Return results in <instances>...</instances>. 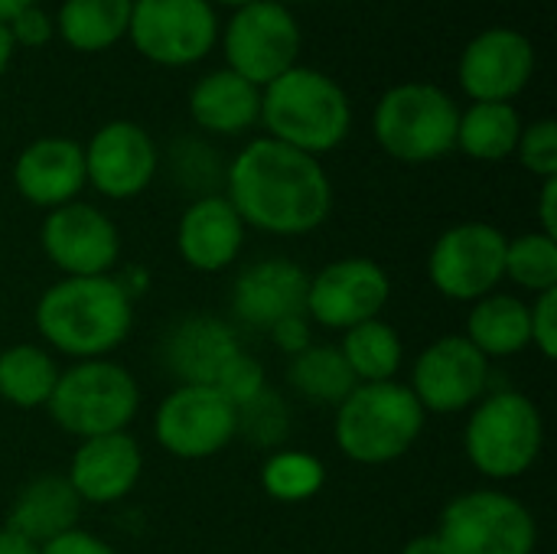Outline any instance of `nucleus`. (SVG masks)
I'll list each match as a JSON object with an SVG mask.
<instances>
[{"label":"nucleus","mask_w":557,"mask_h":554,"mask_svg":"<svg viewBox=\"0 0 557 554\" xmlns=\"http://www.w3.org/2000/svg\"><path fill=\"white\" fill-rule=\"evenodd\" d=\"M225 199L245 229L300 238L330 219L333 183L317 157L271 137H255L225 170Z\"/></svg>","instance_id":"nucleus-1"},{"label":"nucleus","mask_w":557,"mask_h":554,"mask_svg":"<svg viewBox=\"0 0 557 554\" xmlns=\"http://www.w3.org/2000/svg\"><path fill=\"white\" fill-rule=\"evenodd\" d=\"M33 320L55 353L75 362L108 359L134 330V297L114 274L59 278L39 294Z\"/></svg>","instance_id":"nucleus-2"},{"label":"nucleus","mask_w":557,"mask_h":554,"mask_svg":"<svg viewBox=\"0 0 557 554\" xmlns=\"http://www.w3.org/2000/svg\"><path fill=\"white\" fill-rule=\"evenodd\" d=\"M258 124L268 131L264 137L320 160L349 137L352 101L333 75L313 65H294L261 88Z\"/></svg>","instance_id":"nucleus-3"},{"label":"nucleus","mask_w":557,"mask_h":554,"mask_svg":"<svg viewBox=\"0 0 557 554\" xmlns=\"http://www.w3.org/2000/svg\"><path fill=\"white\" fill-rule=\"evenodd\" d=\"M428 424L414 392L392 382H359L339 405L333 438L343 457L362 467H382L401 460Z\"/></svg>","instance_id":"nucleus-4"},{"label":"nucleus","mask_w":557,"mask_h":554,"mask_svg":"<svg viewBox=\"0 0 557 554\" xmlns=\"http://www.w3.org/2000/svg\"><path fill=\"white\" fill-rule=\"evenodd\" d=\"M545 447V418L539 405L516 392H486L467 418L463 451L476 473L493 483H509L525 477Z\"/></svg>","instance_id":"nucleus-5"},{"label":"nucleus","mask_w":557,"mask_h":554,"mask_svg":"<svg viewBox=\"0 0 557 554\" xmlns=\"http://www.w3.org/2000/svg\"><path fill=\"white\" fill-rule=\"evenodd\" d=\"M460 104L434 82H398L372 111L375 144L398 163L421 167L447 157L457 144Z\"/></svg>","instance_id":"nucleus-6"},{"label":"nucleus","mask_w":557,"mask_h":554,"mask_svg":"<svg viewBox=\"0 0 557 554\" xmlns=\"http://www.w3.org/2000/svg\"><path fill=\"white\" fill-rule=\"evenodd\" d=\"M46 411L55 428L78 441L117 434L127 431L140 411V385L131 369L111 359L72 362L59 372Z\"/></svg>","instance_id":"nucleus-7"},{"label":"nucleus","mask_w":557,"mask_h":554,"mask_svg":"<svg viewBox=\"0 0 557 554\" xmlns=\"http://www.w3.org/2000/svg\"><path fill=\"white\" fill-rule=\"evenodd\" d=\"M304 33L297 16L281 0H255L232 10L219 26V49L225 69L264 88L294 65H300Z\"/></svg>","instance_id":"nucleus-8"},{"label":"nucleus","mask_w":557,"mask_h":554,"mask_svg":"<svg viewBox=\"0 0 557 554\" xmlns=\"http://www.w3.org/2000/svg\"><path fill=\"white\" fill-rule=\"evenodd\" d=\"M450 554H535L539 522L532 509L503 490H470L454 496L437 522Z\"/></svg>","instance_id":"nucleus-9"},{"label":"nucleus","mask_w":557,"mask_h":554,"mask_svg":"<svg viewBox=\"0 0 557 554\" xmlns=\"http://www.w3.org/2000/svg\"><path fill=\"white\" fill-rule=\"evenodd\" d=\"M219 26L209 0H134L127 42L150 65L189 69L219 46Z\"/></svg>","instance_id":"nucleus-10"},{"label":"nucleus","mask_w":557,"mask_h":554,"mask_svg":"<svg viewBox=\"0 0 557 554\" xmlns=\"http://www.w3.org/2000/svg\"><path fill=\"white\" fill-rule=\"evenodd\" d=\"M506 235L490 222H457L444 229L428 255L434 291L454 304H476L506 281Z\"/></svg>","instance_id":"nucleus-11"},{"label":"nucleus","mask_w":557,"mask_h":554,"mask_svg":"<svg viewBox=\"0 0 557 554\" xmlns=\"http://www.w3.org/2000/svg\"><path fill=\"white\" fill-rule=\"evenodd\" d=\"M153 438L176 460H209L238 438V408L212 385H176L157 405Z\"/></svg>","instance_id":"nucleus-12"},{"label":"nucleus","mask_w":557,"mask_h":554,"mask_svg":"<svg viewBox=\"0 0 557 554\" xmlns=\"http://www.w3.org/2000/svg\"><path fill=\"white\" fill-rule=\"evenodd\" d=\"M39 245L62 278L114 274L121 258V232L108 212L91 202H65L49 209L39 225Z\"/></svg>","instance_id":"nucleus-13"},{"label":"nucleus","mask_w":557,"mask_h":554,"mask_svg":"<svg viewBox=\"0 0 557 554\" xmlns=\"http://www.w3.org/2000/svg\"><path fill=\"white\" fill-rule=\"evenodd\" d=\"M535 42L516 26L480 29L457 59V85L470 101L512 104L535 78Z\"/></svg>","instance_id":"nucleus-14"},{"label":"nucleus","mask_w":557,"mask_h":554,"mask_svg":"<svg viewBox=\"0 0 557 554\" xmlns=\"http://www.w3.org/2000/svg\"><path fill=\"white\" fill-rule=\"evenodd\" d=\"M392 297L388 271L372 258H339L307 281V320L326 330H352L382 317Z\"/></svg>","instance_id":"nucleus-15"},{"label":"nucleus","mask_w":557,"mask_h":554,"mask_svg":"<svg viewBox=\"0 0 557 554\" xmlns=\"http://www.w3.org/2000/svg\"><path fill=\"white\" fill-rule=\"evenodd\" d=\"M408 389L424 415L470 411L490 392V359L463 333L441 336L414 359Z\"/></svg>","instance_id":"nucleus-16"},{"label":"nucleus","mask_w":557,"mask_h":554,"mask_svg":"<svg viewBox=\"0 0 557 554\" xmlns=\"http://www.w3.org/2000/svg\"><path fill=\"white\" fill-rule=\"evenodd\" d=\"M82 150L88 186L114 202L140 196L160 170L157 140L131 118L104 121L88 144H82Z\"/></svg>","instance_id":"nucleus-17"},{"label":"nucleus","mask_w":557,"mask_h":554,"mask_svg":"<svg viewBox=\"0 0 557 554\" xmlns=\"http://www.w3.org/2000/svg\"><path fill=\"white\" fill-rule=\"evenodd\" d=\"M144 473V451L127 434L88 438L75 447L65 480L72 483L82 506H114L134 493Z\"/></svg>","instance_id":"nucleus-18"},{"label":"nucleus","mask_w":557,"mask_h":554,"mask_svg":"<svg viewBox=\"0 0 557 554\" xmlns=\"http://www.w3.org/2000/svg\"><path fill=\"white\" fill-rule=\"evenodd\" d=\"M310 274L290 258H261L232 284V313L251 330H271L287 317L307 313Z\"/></svg>","instance_id":"nucleus-19"},{"label":"nucleus","mask_w":557,"mask_h":554,"mask_svg":"<svg viewBox=\"0 0 557 554\" xmlns=\"http://www.w3.org/2000/svg\"><path fill=\"white\" fill-rule=\"evenodd\" d=\"M242 349L238 330L212 313L176 320L160 343L163 369L176 379V385H215L222 369Z\"/></svg>","instance_id":"nucleus-20"},{"label":"nucleus","mask_w":557,"mask_h":554,"mask_svg":"<svg viewBox=\"0 0 557 554\" xmlns=\"http://www.w3.org/2000/svg\"><path fill=\"white\" fill-rule=\"evenodd\" d=\"M13 186L36 209H59L75 202L88 186L85 180V150L72 137H36L13 160Z\"/></svg>","instance_id":"nucleus-21"},{"label":"nucleus","mask_w":557,"mask_h":554,"mask_svg":"<svg viewBox=\"0 0 557 554\" xmlns=\"http://www.w3.org/2000/svg\"><path fill=\"white\" fill-rule=\"evenodd\" d=\"M245 248V222L225 193L196 196L176 222V251L186 268L219 274L238 261Z\"/></svg>","instance_id":"nucleus-22"},{"label":"nucleus","mask_w":557,"mask_h":554,"mask_svg":"<svg viewBox=\"0 0 557 554\" xmlns=\"http://www.w3.org/2000/svg\"><path fill=\"white\" fill-rule=\"evenodd\" d=\"M186 108L199 131L238 137L261 121V88L222 65L193 82Z\"/></svg>","instance_id":"nucleus-23"},{"label":"nucleus","mask_w":557,"mask_h":554,"mask_svg":"<svg viewBox=\"0 0 557 554\" xmlns=\"http://www.w3.org/2000/svg\"><path fill=\"white\" fill-rule=\"evenodd\" d=\"M78 519H82V500L75 496L65 473H42V477H33L13 496L3 529H10L13 535L39 549L78 529Z\"/></svg>","instance_id":"nucleus-24"},{"label":"nucleus","mask_w":557,"mask_h":554,"mask_svg":"<svg viewBox=\"0 0 557 554\" xmlns=\"http://www.w3.org/2000/svg\"><path fill=\"white\" fill-rule=\"evenodd\" d=\"M134 0H62L55 16V36L82 52L98 56L127 39Z\"/></svg>","instance_id":"nucleus-25"},{"label":"nucleus","mask_w":557,"mask_h":554,"mask_svg":"<svg viewBox=\"0 0 557 554\" xmlns=\"http://www.w3.org/2000/svg\"><path fill=\"white\" fill-rule=\"evenodd\" d=\"M486 359H509L532 346L529 333V304L516 294L493 291L476 300L467 313L463 333Z\"/></svg>","instance_id":"nucleus-26"},{"label":"nucleus","mask_w":557,"mask_h":554,"mask_svg":"<svg viewBox=\"0 0 557 554\" xmlns=\"http://www.w3.org/2000/svg\"><path fill=\"white\" fill-rule=\"evenodd\" d=\"M522 124L525 121H522L516 104L470 101V108H460L454 150H460V153H467L470 160H480V163L509 160V157H516Z\"/></svg>","instance_id":"nucleus-27"},{"label":"nucleus","mask_w":557,"mask_h":554,"mask_svg":"<svg viewBox=\"0 0 557 554\" xmlns=\"http://www.w3.org/2000/svg\"><path fill=\"white\" fill-rule=\"evenodd\" d=\"M59 362L36 343H16L0 353V398L20 411L46 408L59 382Z\"/></svg>","instance_id":"nucleus-28"},{"label":"nucleus","mask_w":557,"mask_h":554,"mask_svg":"<svg viewBox=\"0 0 557 554\" xmlns=\"http://www.w3.org/2000/svg\"><path fill=\"white\" fill-rule=\"evenodd\" d=\"M339 353L356 382H392L405 359L401 333L382 317L366 320L343 333Z\"/></svg>","instance_id":"nucleus-29"},{"label":"nucleus","mask_w":557,"mask_h":554,"mask_svg":"<svg viewBox=\"0 0 557 554\" xmlns=\"http://www.w3.org/2000/svg\"><path fill=\"white\" fill-rule=\"evenodd\" d=\"M287 382L290 389L310 402V405H330L336 408L359 382L352 379L339 346H307L304 353L290 356L287 366Z\"/></svg>","instance_id":"nucleus-30"},{"label":"nucleus","mask_w":557,"mask_h":554,"mask_svg":"<svg viewBox=\"0 0 557 554\" xmlns=\"http://www.w3.org/2000/svg\"><path fill=\"white\" fill-rule=\"evenodd\" d=\"M323 483H326V470L307 451H294V447L271 451V457L261 467V487L277 503H307L323 490Z\"/></svg>","instance_id":"nucleus-31"},{"label":"nucleus","mask_w":557,"mask_h":554,"mask_svg":"<svg viewBox=\"0 0 557 554\" xmlns=\"http://www.w3.org/2000/svg\"><path fill=\"white\" fill-rule=\"evenodd\" d=\"M506 281L522 291L545 294L557 287V238L545 232H525L506 242Z\"/></svg>","instance_id":"nucleus-32"},{"label":"nucleus","mask_w":557,"mask_h":554,"mask_svg":"<svg viewBox=\"0 0 557 554\" xmlns=\"http://www.w3.org/2000/svg\"><path fill=\"white\" fill-rule=\"evenodd\" d=\"M287 434H290V408L274 389H264L258 398L238 408V438L251 441L255 447L281 451Z\"/></svg>","instance_id":"nucleus-33"},{"label":"nucleus","mask_w":557,"mask_h":554,"mask_svg":"<svg viewBox=\"0 0 557 554\" xmlns=\"http://www.w3.org/2000/svg\"><path fill=\"white\" fill-rule=\"evenodd\" d=\"M516 157L519 163L539 176V180H552L557 176V124L552 118H539L532 124H522L519 144H516Z\"/></svg>","instance_id":"nucleus-34"},{"label":"nucleus","mask_w":557,"mask_h":554,"mask_svg":"<svg viewBox=\"0 0 557 554\" xmlns=\"http://www.w3.org/2000/svg\"><path fill=\"white\" fill-rule=\"evenodd\" d=\"M212 389L222 392L235 408H242V405H248L251 398H258V395L268 389V376H264V366H261L251 353L242 349V353L222 369V376L215 379Z\"/></svg>","instance_id":"nucleus-35"},{"label":"nucleus","mask_w":557,"mask_h":554,"mask_svg":"<svg viewBox=\"0 0 557 554\" xmlns=\"http://www.w3.org/2000/svg\"><path fill=\"white\" fill-rule=\"evenodd\" d=\"M7 29H10V39L16 49H42L55 39V16L49 10H42L39 3H33L26 10H20L7 23Z\"/></svg>","instance_id":"nucleus-36"},{"label":"nucleus","mask_w":557,"mask_h":554,"mask_svg":"<svg viewBox=\"0 0 557 554\" xmlns=\"http://www.w3.org/2000/svg\"><path fill=\"white\" fill-rule=\"evenodd\" d=\"M529 333H532V349H539L545 359L557 356V287L535 294L529 304Z\"/></svg>","instance_id":"nucleus-37"},{"label":"nucleus","mask_w":557,"mask_h":554,"mask_svg":"<svg viewBox=\"0 0 557 554\" xmlns=\"http://www.w3.org/2000/svg\"><path fill=\"white\" fill-rule=\"evenodd\" d=\"M268 333H271L274 346H277L281 353H287V356H297V353H304L307 346H313V327H310L307 313L287 317V320H281L277 327H271Z\"/></svg>","instance_id":"nucleus-38"},{"label":"nucleus","mask_w":557,"mask_h":554,"mask_svg":"<svg viewBox=\"0 0 557 554\" xmlns=\"http://www.w3.org/2000/svg\"><path fill=\"white\" fill-rule=\"evenodd\" d=\"M39 554H117L104 539L85 532V529H72L46 545H39Z\"/></svg>","instance_id":"nucleus-39"},{"label":"nucleus","mask_w":557,"mask_h":554,"mask_svg":"<svg viewBox=\"0 0 557 554\" xmlns=\"http://www.w3.org/2000/svg\"><path fill=\"white\" fill-rule=\"evenodd\" d=\"M539 232L557 238V176L542 180V193H539Z\"/></svg>","instance_id":"nucleus-40"},{"label":"nucleus","mask_w":557,"mask_h":554,"mask_svg":"<svg viewBox=\"0 0 557 554\" xmlns=\"http://www.w3.org/2000/svg\"><path fill=\"white\" fill-rule=\"evenodd\" d=\"M401 554H450L447 552V545L441 542V535L437 532H431V535H414Z\"/></svg>","instance_id":"nucleus-41"},{"label":"nucleus","mask_w":557,"mask_h":554,"mask_svg":"<svg viewBox=\"0 0 557 554\" xmlns=\"http://www.w3.org/2000/svg\"><path fill=\"white\" fill-rule=\"evenodd\" d=\"M0 554H39V549L29 545L26 539L13 535L10 529H0Z\"/></svg>","instance_id":"nucleus-42"},{"label":"nucleus","mask_w":557,"mask_h":554,"mask_svg":"<svg viewBox=\"0 0 557 554\" xmlns=\"http://www.w3.org/2000/svg\"><path fill=\"white\" fill-rule=\"evenodd\" d=\"M13 56H16V46H13V39H10L7 23H0V78L7 75V69H10V62H13Z\"/></svg>","instance_id":"nucleus-43"},{"label":"nucleus","mask_w":557,"mask_h":554,"mask_svg":"<svg viewBox=\"0 0 557 554\" xmlns=\"http://www.w3.org/2000/svg\"><path fill=\"white\" fill-rule=\"evenodd\" d=\"M33 3H39V0H0V23H10L20 10H26Z\"/></svg>","instance_id":"nucleus-44"},{"label":"nucleus","mask_w":557,"mask_h":554,"mask_svg":"<svg viewBox=\"0 0 557 554\" xmlns=\"http://www.w3.org/2000/svg\"><path fill=\"white\" fill-rule=\"evenodd\" d=\"M209 3H212L215 10H219V7H225V10L232 13V10H242V7H248V3H255V0H209Z\"/></svg>","instance_id":"nucleus-45"},{"label":"nucleus","mask_w":557,"mask_h":554,"mask_svg":"<svg viewBox=\"0 0 557 554\" xmlns=\"http://www.w3.org/2000/svg\"><path fill=\"white\" fill-rule=\"evenodd\" d=\"M281 3H290V0H281Z\"/></svg>","instance_id":"nucleus-46"}]
</instances>
